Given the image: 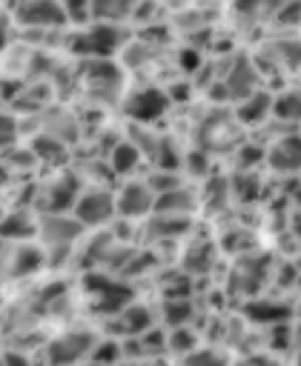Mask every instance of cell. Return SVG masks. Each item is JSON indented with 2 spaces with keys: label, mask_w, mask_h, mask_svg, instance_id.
<instances>
[{
  "label": "cell",
  "mask_w": 301,
  "mask_h": 366,
  "mask_svg": "<svg viewBox=\"0 0 301 366\" xmlns=\"http://www.w3.org/2000/svg\"><path fill=\"white\" fill-rule=\"evenodd\" d=\"M109 212H112V201L106 194H83L78 203V215L86 224H101L104 217H109Z\"/></svg>",
  "instance_id": "1"
},
{
  "label": "cell",
  "mask_w": 301,
  "mask_h": 366,
  "mask_svg": "<svg viewBox=\"0 0 301 366\" xmlns=\"http://www.w3.org/2000/svg\"><path fill=\"white\" fill-rule=\"evenodd\" d=\"M164 106H167L164 94L149 89V92H141L138 97H132L129 112H132L135 117H141V120H152V117H158L161 112H164Z\"/></svg>",
  "instance_id": "2"
},
{
  "label": "cell",
  "mask_w": 301,
  "mask_h": 366,
  "mask_svg": "<svg viewBox=\"0 0 301 366\" xmlns=\"http://www.w3.org/2000/svg\"><path fill=\"white\" fill-rule=\"evenodd\" d=\"M272 166L275 169H298L301 166V140L298 138H290L282 146H275Z\"/></svg>",
  "instance_id": "3"
},
{
  "label": "cell",
  "mask_w": 301,
  "mask_h": 366,
  "mask_svg": "<svg viewBox=\"0 0 301 366\" xmlns=\"http://www.w3.org/2000/svg\"><path fill=\"white\" fill-rule=\"evenodd\" d=\"M86 344H89V338H83V335L63 338V340H58V344L52 347V360H55V363H69V360H75L78 355H83Z\"/></svg>",
  "instance_id": "4"
},
{
  "label": "cell",
  "mask_w": 301,
  "mask_h": 366,
  "mask_svg": "<svg viewBox=\"0 0 301 366\" xmlns=\"http://www.w3.org/2000/svg\"><path fill=\"white\" fill-rule=\"evenodd\" d=\"M152 206V198L144 186H129L121 198V212L124 215H144Z\"/></svg>",
  "instance_id": "5"
},
{
  "label": "cell",
  "mask_w": 301,
  "mask_h": 366,
  "mask_svg": "<svg viewBox=\"0 0 301 366\" xmlns=\"http://www.w3.org/2000/svg\"><path fill=\"white\" fill-rule=\"evenodd\" d=\"M63 15L58 12V6H52V3H32V6H26L23 9V20H49V23H55V20H60Z\"/></svg>",
  "instance_id": "6"
},
{
  "label": "cell",
  "mask_w": 301,
  "mask_h": 366,
  "mask_svg": "<svg viewBox=\"0 0 301 366\" xmlns=\"http://www.w3.org/2000/svg\"><path fill=\"white\" fill-rule=\"evenodd\" d=\"M149 324V315L144 312V309H132V312H127V329H144Z\"/></svg>",
  "instance_id": "7"
},
{
  "label": "cell",
  "mask_w": 301,
  "mask_h": 366,
  "mask_svg": "<svg viewBox=\"0 0 301 366\" xmlns=\"http://www.w3.org/2000/svg\"><path fill=\"white\" fill-rule=\"evenodd\" d=\"M167 212H175V209H187L190 206V194H167L164 201H161Z\"/></svg>",
  "instance_id": "8"
},
{
  "label": "cell",
  "mask_w": 301,
  "mask_h": 366,
  "mask_svg": "<svg viewBox=\"0 0 301 366\" xmlns=\"http://www.w3.org/2000/svg\"><path fill=\"white\" fill-rule=\"evenodd\" d=\"M135 163V149H129V146H121L118 155H115V169L118 172H124V169H129Z\"/></svg>",
  "instance_id": "9"
},
{
  "label": "cell",
  "mask_w": 301,
  "mask_h": 366,
  "mask_svg": "<svg viewBox=\"0 0 301 366\" xmlns=\"http://www.w3.org/2000/svg\"><path fill=\"white\" fill-rule=\"evenodd\" d=\"M279 112L282 115H287V112H293V117H301V97H284L282 101V106H279Z\"/></svg>",
  "instance_id": "10"
},
{
  "label": "cell",
  "mask_w": 301,
  "mask_h": 366,
  "mask_svg": "<svg viewBox=\"0 0 301 366\" xmlns=\"http://www.w3.org/2000/svg\"><path fill=\"white\" fill-rule=\"evenodd\" d=\"M12 135H15V126H12V120H9V117H0V143L12 140Z\"/></svg>",
  "instance_id": "11"
},
{
  "label": "cell",
  "mask_w": 301,
  "mask_h": 366,
  "mask_svg": "<svg viewBox=\"0 0 301 366\" xmlns=\"http://www.w3.org/2000/svg\"><path fill=\"white\" fill-rule=\"evenodd\" d=\"M187 366H218V360H215L213 355H195Z\"/></svg>",
  "instance_id": "12"
},
{
  "label": "cell",
  "mask_w": 301,
  "mask_h": 366,
  "mask_svg": "<svg viewBox=\"0 0 301 366\" xmlns=\"http://www.w3.org/2000/svg\"><path fill=\"white\" fill-rule=\"evenodd\" d=\"M6 363H9V366H29V363H26V360H23V358H9Z\"/></svg>",
  "instance_id": "13"
}]
</instances>
